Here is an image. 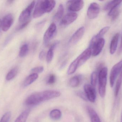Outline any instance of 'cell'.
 Returning a JSON list of instances; mask_svg holds the SVG:
<instances>
[{
	"mask_svg": "<svg viewBox=\"0 0 122 122\" xmlns=\"http://www.w3.org/2000/svg\"><path fill=\"white\" fill-rule=\"evenodd\" d=\"M107 70V67L102 68L98 75L99 94L102 98H104L106 94Z\"/></svg>",
	"mask_w": 122,
	"mask_h": 122,
	"instance_id": "obj_2",
	"label": "cell"
},
{
	"mask_svg": "<svg viewBox=\"0 0 122 122\" xmlns=\"http://www.w3.org/2000/svg\"><path fill=\"white\" fill-rule=\"evenodd\" d=\"M122 70L120 72L119 76L115 86V96H117L118 95L120 87L122 86Z\"/></svg>",
	"mask_w": 122,
	"mask_h": 122,
	"instance_id": "obj_28",
	"label": "cell"
},
{
	"mask_svg": "<svg viewBox=\"0 0 122 122\" xmlns=\"http://www.w3.org/2000/svg\"><path fill=\"white\" fill-rule=\"evenodd\" d=\"M61 111L57 109L53 110L50 113V117L53 120H59L61 119Z\"/></svg>",
	"mask_w": 122,
	"mask_h": 122,
	"instance_id": "obj_24",
	"label": "cell"
},
{
	"mask_svg": "<svg viewBox=\"0 0 122 122\" xmlns=\"http://www.w3.org/2000/svg\"><path fill=\"white\" fill-rule=\"evenodd\" d=\"M64 13V6L63 5L61 4L59 5L58 10L54 17V20L56 21H59L61 20L63 16Z\"/></svg>",
	"mask_w": 122,
	"mask_h": 122,
	"instance_id": "obj_25",
	"label": "cell"
},
{
	"mask_svg": "<svg viewBox=\"0 0 122 122\" xmlns=\"http://www.w3.org/2000/svg\"><path fill=\"white\" fill-rule=\"evenodd\" d=\"M59 41H56L51 46L46 56V61L47 63H51L52 61V59L53 58L54 55V50L56 48L59 44Z\"/></svg>",
	"mask_w": 122,
	"mask_h": 122,
	"instance_id": "obj_15",
	"label": "cell"
},
{
	"mask_svg": "<svg viewBox=\"0 0 122 122\" xmlns=\"http://www.w3.org/2000/svg\"><path fill=\"white\" fill-rule=\"evenodd\" d=\"M84 27H82L79 28L72 36L69 40V43L71 45H74L81 39L85 32Z\"/></svg>",
	"mask_w": 122,
	"mask_h": 122,
	"instance_id": "obj_11",
	"label": "cell"
},
{
	"mask_svg": "<svg viewBox=\"0 0 122 122\" xmlns=\"http://www.w3.org/2000/svg\"><path fill=\"white\" fill-rule=\"evenodd\" d=\"M11 117V113L8 111L5 113L1 117L0 122H9Z\"/></svg>",
	"mask_w": 122,
	"mask_h": 122,
	"instance_id": "obj_31",
	"label": "cell"
},
{
	"mask_svg": "<svg viewBox=\"0 0 122 122\" xmlns=\"http://www.w3.org/2000/svg\"><path fill=\"white\" fill-rule=\"evenodd\" d=\"M30 110L27 109L22 112L16 118L14 122H26L30 114Z\"/></svg>",
	"mask_w": 122,
	"mask_h": 122,
	"instance_id": "obj_23",
	"label": "cell"
},
{
	"mask_svg": "<svg viewBox=\"0 0 122 122\" xmlns=\"http://www.w3.org/2000/svg\"><path fill=\"white\" fill-rule=\"evenodd\" d=\"M2 30V25H1V20L0 19V33Z\"/></svg>",
	"mask_w": 122,
	"mask_h": 122,
	"instance_id": "obj_39",
	"label": "cell"
},
{
	"mask_svg": "<svg viewBox=\"0 0 122 122\" xmlns=\"http://www.w3.org/2000/svg\"><path fill=\"white\" fill-rule=\"evenodd\" d=\"M45 13H46V11L44 4V0L38 1L36 5L33 14L34 18H39Z\"/></svg>",
	"mask_w": 122,
	"mask_h": 122,
	"instance_id": "obj_12",
	"label": "cell"
},
{
	"mask_svg": "<svg viewBox=\"0 0 122 122\" xmlns=\"http://www.w3.org/2000/svg\"><path fill=\"white\" fill-rule=\"evenodd\" d=\"M99 5L95 2L92 3L90 5L87 11V16L89 19H93L97 18L99 13Z\"/></svg>",
	"mask_w": 122,
	"mask_h": 122,
	"instance_id": "obj_8",
	"label": "cell"
},
{
	"mask_svg": "<svg viewBox=\"0 0 122 122\" xmlns=\"http://www.w3.org/2000/svg\"><path fill=\"white\" fill-rule=\"evenodd\" d=\"M122 1L112 0L107 3L104 6V10L105 11H109L111 9L114 7L119 5L122 3Z\"/></svg>",
	"mask_w": 122,
	"mask_h": 122,
	"instance_id": "obj_21",
	"label": "cell"
},
{
	"mask_svg": "<svg viewBox=\"0 0 122 122\" xmlns=\"http://www.w3.org/2000/svg\"><path fill=\"white\" fill-rule=\"evenodd\" d=\"M119 33H117L112 39L110 47V52L111 54H114L116 51L119 42Z\"/></svg>",
	"mask_w": 122,
	"mask_h": 122,
	"instance_id": "obj_16",
	"label": "cell"
},
{
	"mask_svg": "<svg viewBox=\"0 0 122 122\" xmlns=\"http://www.w3.org/2000/svg\"><path fill=\"white\" fill-rule=\"evenodd\" d=\"M121 122H122V117H121Z\"/></svg>",
	"mask_w": 122,
	"mask_h": 122,
	"instance_id": "obj_41",
	"label": "cell"
},
{
	"mask_svg": "<svg viewBox=\"0 0 122 122\" xmlns=\"http://www.w3.org/2000/svg\"><path fill=\"white\" fill-rule=\"evenodd\" d=\"M98 75L97 73L96 72H93L92 73L91 77V85L92 86L95 87L97 83Z\"/></svg>",
	"mask_w": 122,
	"mask_h": 122,
	"instance_id": "obj_30",
	"label": "cell"
},
{
	"mask_svg": "<svg viewBox=\"0 0 122 122\" xmlns=\"http://www.w3.org/2000/svg\"><path fill=\"white\" fill-rule=\"evenodd\" d=\"M35 4V1H33L21 12L19 18V21L20 23H24L29 20V19L34 8Z\"/></svg>",
	"mask_w": 122,
	"mask_h": 122,
	"instance_id": "obj_6",
	"label": "cell"
},
{
	"mask_svg": "<svg viewBox=\"0 0 122 122\" xmlns=\"http://www.w3.org/2000/svg\"><path fill=\"white\" fill-rule=\"evenodd\" d=\"M85 93L86 94L87 100L94 103L96 99V92L95 88L91 85L86 84L84 86Z\"/></svg>",
	"mask_w": 122,
	"mask_h": 122,
	"instance_id": "obj_7",
	"label": "cell"
},
{
	"mask_svg": "<svg viewBox=\"0 0 122 122\" xmlns=\"http://www.w3.org/2000/svg\"><path fill=\"white\" fill-rule=\"evenodd\" d=\"M44 8L46 13H49L53 9L56 4L54 0H44Z\"/></svg>",
	"mask_w": 122,
	"mask_h": 122,
	"instance_id": "obj_19",
	"label": "cell"
},
{
	"mask_svg": "<svg viewBox=\"0 0 122 122\" xmlns=\"http://www.w3.org/2000/svg\"><path fill=\"white\" fill-rule=\"evenodd\" d=\"M14 21V17L11 14L6 15L1 20L2 30L6 32L9 29L13 24Z\"/></svg>",
	"mask_w": 122,
	"mask_h": 122,
	"instance_id": "obj_10",
	"label": "cell"
},
{
	"mask_svg": "<svg viewBox=\"0 0 122 122\" xmlns=\"http://www.w3.org/2000/svg\"><path fill=\"white\" fill-rule=\"evenodd\" d=\"M61 93L56 90H46L34 93L29 96L25 101L27 106L38 105L43 102L48 101L60 96Z\"/></svg>",
	"mask_w": 122,
	"mask_h": 122,
	"instance_id": "obj_1",
	"label": "cell"
},
{
	"mask_svg": "<svg viewBox=\"0 0 122 122\" xmlns=\"http://www.w3.org/2000/svg\"><path fill=\"white\" fill-rule=\"evenodd\" d=\"M87 109L91 122H101L98 114L93 108L90 106H87Z\"/></svg>",
	"mask_w": 122,
	"mask_h": 122,
	"instance_id": "obj_17",
	"label": "cell"
},
{
	"mask_svg": "<svg viewBox=\"0 0 122 122\" xmlns=\"http://www.w3.org/2000/svg\"><path fill=\"white\" fill-rule=\"evenodd\" d=\"M92 55V51L89 48H88L84 51L77 57L78 59L79 67L81 66L86 62L90 58Z\"/></svg>",
	"mask_w": 122,
	"mask_h": 122,
	"instance_id": "obj_14",
	"label": "cell"
},
{
	"mask_svg": "<svg viewBox=\"0 0 122 122\" xmlns=\"http://www.w3.org/2000/svg\"><path fill=\"white\" fill-rule=\"evenodd\" d=\"M56 26L54 23H52L45 32L43 37V41L45 45H47L55 36L56 33Z\"/></svg>",
	"mask_w": 122,
	"mask_h": 122,
	"instance_id": "obj_5",
	"label": "cell"
},
{
	"mask_svg": "<svg viewBox=\"0 0 122 122\" xmlns=\"http://www.w3.org/2000/svg\"><path fill=\"white\" fill-rule=\"evenodd\" d=\"M119 5L117 6L110 10L108 13V16L111 17L112 21H114L118 17L120 13Z\"/></svg>",
	"mask_w": 122,
	"mask_h": 122,
	"instance_id": "obj_22",
	"label": "cell"
},
{
	"mask_svg": "<svg viewBox=\"0 0 122 122\" xmlns=\"http://www.w3.org/2000/svg\"><path fill=\"white\" fill-rule=\"evenodd\" d=\"M105 44V40L103 38L99 39L95 42L90 43L89 47L93 56H98L103 49Z\"/></svg>",
	"mask_w": 122,
	"mask_h": 122,
	"instance_id": "obj_3",
	"label": "cell"
},
{
	"mask_svg": "<svg viewBox=\"0 0 122 122\" xmlns=\"http://www.w3.org/2000/svg\"><path fill=\"white\" fill-rule=\"evenodd\" d=\"M38 74L32 73L26 78L24 82V86L26 87L30 85L38 79Z\"/></svg>",
	"mask_w": 122,
	"mask_h": 122,
	"instance_id": "obj_18",
	"label": "cell"
},
{
	"mask_svg": "<svg viewBox=\"0 0 122 122\" xmlns=\"http://www.w3.org/2000/svg\"><path fill=\"white\" fill-rule=\"evenodd\" d=\"M80 77L79 76H74L70 79L69 84L71 87L75 88L79 86L80 83Z\"/></svg>",
	"mask_w": 122,
	"mask_h": 122,
	"instance_id": "obj_27",
	"label": "cell"
},
{
	"mask_svg": "<svg viewBox=\"0 0 122 122\" xmlns=\"http://www.w3.org/2000/svg\"><path fill=\"white\" fill-rule=\"evenodd\" d=\"M122 70V60L113 66L110 76V84L111 87H113L115 80Z\"/></svg>",
	"mask_w": 122,
	"mask_h": 122,
	"instance_id": "obj_4",
	"label": "cell"
},
{
	"mask_svg": "<svg viewBox=\"0 0 122 122\" xmlns=\"http://www.w3.org/2000/svg\"><path fill=\"white\" fill-rule=\"evenodd\" d=\"M18 72V68L17 67H15L10 70V71L6 75V79L8 81L13 79L16 76Z\"/></svg>",
	"mask_w": 122,
	"mask_h": 122,
	"instance_id": "obj_26",
	"label": "cell"
},
{
	"mask_svg": "<svg viewBox=\"0 0 122 122\" xmlns=\"http://www.w3.org/2000/svg\"><path fill=\"white\" fill-rule=\"evenodd\" d=\"M76 94L77 96L80 97L81 99H83L85 101H87V98L86 94L85 92L82 91H78L76 92Z\"/></svg>",
	"mask_w": 122,
	"mask_h": 122,
	"instance_id": "obj_33",
	"label": "cell"
},
{
	"mask_svg": "<svg viewBox=\"0 0 122 122\" xmlns=\"http://www.w3.org/2000/svg\"><path fill=\"white\" fill-rule=\"evenodd\" d=\"M77 14L75 12L69 13L65 15L61 20V24L67 26L73 23L77 18Z\"/></svg>",
	"mask_w": 122,
	"mask_h": 122,
	"instance_id": "obj_13",
	"label": "cell"
},
{
	"mask_svg": "<svg viewBox=\"0 0 122 122\" xmlns=\"http://www.w3.org/2000/svg\"><path fill=\"white\" fill-rule=\"evenodd\" d=\"M67 9L72 12L80 11L83 8L84 2L83 0H70L67 3Z\"/></svg>",
	"mask_w": 122,
	"mask_h": 122,
	"instance_id": "obj_9",
	"label": "cell"
},
{
	"mask_svg": "<svg viewBox=\"0 0 122 122\" xmlns=\"http://www.w3.org/2000/svg\"><path fill=\"white\" fill-rule=\"evenodd\" d=\"M29 51L28 46V44H24L21 47L19 52V56L20 57L25 56L28 53Z\"/></svg>",
	"mask_w": 122,
	"mask_h": 122,
	"instance_id": "obj_29",
	"label": "cell"
},
{
	"mask_svg": "<svg viewBox=\"0 0 122 122\" xmlns=\"http://www.w3.org/2000/svg\"><path fill=\"white\" fill-rule=\"evenodd\" d=\"M8 1L9 3H12V2H13V1L9 0Z\"/></svg>",
	"mask_w": 122,
	"mask_h": 122,
	"instance_id": "obj_40",
	"label": "cell"
},
{
	"mask_svg": "<svg viewBox=\"0 0 122 122\" xmlns=\"http://www.w3.org/2000/svg\"><path fill=\"white\" fill-rule=\"evenodd\" d=\"M122 53V38H121V42H120V47L119 49V51L118 52V54L119 55L121 54Z\"/></svg>",
	"mask_w": 122,
	"mask_h": 122,
	"instance_id": "obj_38",
	"label": "cell"
},
{
	"mask_svg": "<svg viewBox=\"0 0 122 122\" xmlns=\"http://www.w3.org/2000/svg\"><path fill=\"white\" fill-rule=\"evenodd\" d=\"M44 71V68L43 66H39L35 67L32 69L31 70V72L33 73L36 74H40L42 73Z\"/></svg>",
	"mask_w": 122,
	"mask_h": 122,
	"instance_id": "obj_35",
	"label": "cell"
},
{
	"mask_svg": "<svg viewBox=\"0 0 122 122\" xmlns=\"http://www.w3.org/2000/svg\"><path fill=\"white\" fill-rule=\"evenodd\" d=\"M30 19H29V20L27 21H25V22H24V23H23L21 25H20L18 27L17 29V30L19 31V30H21V29L25 28L26 27L28 26V24L30 23Z\"/></svg>",
	"mask_w": 122,
	"mask_h": 122,
	"instance_id": "obj_36",
	"label": "cell"
},
{
	"mask_svg": "<svg viewBox=\"0 0 122 122\" xmlns=\"http://www.w3.org/2000/svg\"><path fill=\"white\" fill-rule=\"evenodd\" d=\"M45 55H46L45 52L43 51V50L41 51L40 52V53L39 54V59L41 60V61L43 60L44 57H45Z\"/></svg>",
	"mask_w": 122,
	"mask_h": 122,
	"instance_id": "obj_37",
	"label": "cell"
},
{
	"mask_svg": "<svg viewBox=\"0 0 122 122\" xmlns=\"http://www.w3.org/2000/svg\"><path fill=\"white\" fill-rule=\"evenodd\" d=\"M56 81V77L54 74H51L48 78L47 83L49 85L54 84Z\"/></svg>",
	"mask_w": 122,
	"mask_h": 122,
	"instance_id": "obj_34",
	"label": "cell"
},
{
	"mask_svg": "<svg viewBox=\"0 0 122 122\" xmlns=\"http://www.w3.org/2000/svg\"><path fill=\"white\" fill-rule=\"evenodd\" d=\"M110 29V27L109 26L105 27H104L97 34V36L99 38H102V37H103L105 34L107 32L109 29Z\"/></svg>",
	"mask_w": 122,
	"mask_h": 122,
	"instance_id": "obj_32",
	"label": "cell"
},
{
	"mask_svg": "<svg viewBox=\"0 0 122 122\" xmlns=\"http://www.w3.org/2000/svg\"><path fill=\"white\" fill-rule=\"evenodd\" d=\"M78 67V59L77 57L71 63L67 71V74L71 75L74 74Z\"/></svg>",
	"mask_w": 122,
	"mask_h": 122,
	"instance_id": "obj_20",
	"label": "cell"
}]
</instances>
